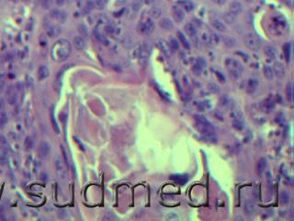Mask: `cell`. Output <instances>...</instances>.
<instances>
[{"mask_svg": "<svg viewBox=\"0 0 294 221\" xmlns=\"http://www.w3.org/2000/svg\"><path fill=\"white\" fill-rule=\"evenodd\" d=\"M266 168H267V159L265 158H260L257 165V173L262 174L265 171Z\"/></svg>", "mask_w": 294, "mask_h": 221, "instance_id": "obj_22", "label": "cell"}, {"mask_svg": "<svg viewBox=\"0 0 294 221\" xmlns=\"http://www.w3.org/2000/svg\"><path fill=\"white\" fill-rule=\"evenodd\" d=\"M223 19H224L225 22H227L228 24H233V23L235 21L236 16L233 15V14L230 13V12H226V13L223 15Z\"/></svg>", "mask_w": 294, "mask_h": 221, "instance_id": "obj_31", "label": "cell"}, {"mask_svg": "<svg viewBox=\"0 0 294 221\" xmlns=\"http://www.w3.org/2000/svg\"><path fill=\"white\" fill-rule=\"evenodd\" d=\"M169 45L171 47V50H173V51H177L179 49V42L177 39H171Z\"/></svg>", "mask_w": 294, "mask_h": 221, "instance_id": "obj_35", "label": "cell"}, {"mask_svg": "<svg viewBox=\"0 0 294 221\" xmlns=\"http://www.w3.org/2000/svg\"><path fill=\"white\" fill-rule=\"evenodd\" d=\"M196 63H197V64L199 65V67H200L202 69L207 66V62H206V60H205L203 57H199V58L197 59Z\"/></svg>", "mask_w": 294, "mask_h": 221, "instance_id": "obj_40", "label": "cell"}, {"mask_svg": "<svg viewBox=\"0 0 294 221\" xmlns=\"http://www.w3.org/2000/svg\"><path fill=\"white\" fill-rule=\"evenodd\" d=\"M7 121H8L7 115L6 113H2L0 115V128H4L6 124H7Z\"/></svg>", "mask_w": 294, "mask_h": 221, "instance_id": "obj_37", "label": "cell"}, {"mask_svg": "<svg viewBox=\"0 0 294 221\" xmlns=\"http://www.w3.org/2000/svg\"><path fill=\"white\" fill-rule=\"evenodd\" d=\"M225 44H226V46H229V47H232V46H233V44H234V40H233L232 38H228V39H226L225 40Z\"/></svg>", "mask_w": 294, "mask_h": 221, "instance_id": "obj_48", "label": "cell"}, {"mask_svg": "<svg viewBox=\"0 0 294 221\" xmlns=\"http://www.w3.org/2000/svg\"><path fill=\"white\" fill-rule=\"evenodd\" d=\"M283 51H284L285 59H286V61L289 63L290 60H291V55H292V45H291L290 42L284 44V46H283Z\"/></svg>", "mask_w": 294, "mask_h": 221, "instance_id": "obj_26", "label": "cell"}, {"mask_svg": "<svg viewBox=\"0 0 294 221\" xmlns=\"http://www.w3.org/2000/svg\"><path fill=\"white\" fill-rule=\"evenodd\" d=\"M201 39H202L203 42L206 43V44H209V43L211 42V37H210V35H209L207 32H203V33H202Z\"/></svg>", "mask_w": 294, "mask_h": 221, "instance_id": "obj_44", "label": "cell"}, {"mask_svg": "<svg viewBox=\"0 0 294 221\" xmlns=\"http://www.w3.org/2000/svg\"><path fill=\"white\" fill-rule=\"evenodd\" d=\"M61 149H62V153H63V157H64V160H65V163L66 165H68V158H67V154L65 150V147L63 146H61Z\"/></svg>", "mask_w": 294, "mask_h": 221, "instance_id": "obj_47", "label": "cell"}, {"mask_svg": "<svg viewBox=\"0 0 294 221\" xmlns=\"http://www.w3.org/2000/svg\"><path fill=\"white\" fill-rule=\"evenodd\" d=\"M208 88H209V89H210L212 92H213V93H217V92L220 91V88H219L215 83H210Z\"/></svg>", "mask_w": 294, "mask_h": 221, "instance_id": "obj_39", "label": "cell"}, {"mask_svg": "<svg viewBox=\"0 0 294 221\" xmlns=\"http://www.w3.org/2000/svg\"><path fill=\"white\" fill-rule=\"evenodd\" d=\"M185 32L190 37L191 39L197 37V30L196 27L192 23H187L185 26Z\"/></svg>", "mask_w": 294, "mask_h": 221, "instance_id": "obj_16", "label": "cell"}, {"mask_svg": "<svg viewBox=\"0 0 294 221\" xmlns=\"http://www.w3.org/2000/svg\"><path fill=\"white\" fill-rule=\"evenodd\" d=\"M49 74H50L49 68L46 66H40L38 69V76H39V79L40 80L47 78L49 76Z\"/></svg>", "mask_w": 294, "mask_h": 221, "instance_id": "obj_19", "label": "cell"}, {"mask_svg": "<svg viewBox=\"0 0 294 221\" xmlns=\"http://www.w3.org/2000/svg\"><path fill=\"white\" fill-rule=\"evenodd\" d=\"M55 2L58 6H63L66 2V0H55Z\"/></svg>", "mask_w": 294, "mask_h": 221, "instance_id": "obj_53", "label": "cell"}, {"mask_svg": "<svg viewBox=\"0 0 294 221\" xmlns=\"http://www.w3.org/2000/svg\"><path fill=\"white\" fill-rule=\"evenodd\" d=\"M60 33H61V29H60L59 26H56V25L51 26L47 30V34H48L49 37L58 36Z\"/></svg>", "mask_w": 294, "mask_h": 221, "instance_id": "obj_21", "label": "cell"}, {"mask_svg": "<svg viewBox=\"0 0 294 221\" xmlns=\"http://www.w3.org/2000/svg\"><path fill=\"white\" fill-rule=\"evenodd\" d=\"M78 30H79V32L81 33V36L83 37V38L87 37L88 32H87V29H86V27L85 25H80L79 28H78Z\"/></svg>", "mask_w": 294, "mask_h": 221, "instance_id": "obj_38", "label": "cell"}, {"mask_svg": "<svg viewBox=\"0 0 294 221\" xmlns=\"http://www.w3.org/2000/svg\"><path fill=\"white\" fill-rule=\"evenodd\" d=\"M230 76L233 79V80H237L240 76H241V71L237 70V69H233V68H227Z\"/></svg>", "mask_w": 294, "mask_h": 221, "instance_id": "obj_32", "label": "cell"}, {"mask_svg": "<svg viewBox=\"0 0 294 221\" xmlns=\"http://www.w3.org/2000/svg\"><path fill=\"white\" fill-rule=\"evenodd\" d=\"M141 6H142V3H141L140 0H135V1L132 3V5L131 7H130V15H131L132 18L135 17V15L137 14V12H138V11L140 10V8H141Z\"/></svg>", "mask_w": 294, "mask_h": 221, "instance_id": "obj_17", "label": "cell"}, {"mask_svg": "<svg viewBox=\"0 0 294 221\" xmlns=\"http://www.w3.org/2000/svg\"><path fill=\"white\" fill-rule=\"evenodd\" d=\"M286 93H287V96L288 98L292 101V96H293V89H292V83H289L286 87Z\"/></svg>", "mask_w": 294, "mask_h": 221, "instance_id": "obj_36", "label": "cell"}, {"mask_svg": "<svg viewBox=\"0 0 294 221\" xmlns=\"http://www.w3.org/2000/svg\"><path fill=\"white\" fill-rule=\"evenodd\" d=\"M4 89H5V82L3 80H0V93L4 91Z\"/></svg>", "mask_w": 294, "mask_h": 221, "instance_id": "obj_52", "label": "cell"}, {"mask_svg": "<svg viewBox=\"0 0 294 221\" xmlns=\"http://www.w3.org/2000/svg\"><path fill=\"white\" fill-rule=\"evenodd\" d=\"M178 5L180 6V7L186 10L187 12H190L193 10L194 8V4L191 0H179L178 1Z\"/></svg>", "mask_w": 294, "mask_h": 221, "instance_id": "obj_14", "label": "cell"}, {"mask_svg": "<svg viewBox=\"0 0 294 221\" xmlns=\"http://www.w3.org/2000/svg\"><path fill=\"white\" fill-rule=\"evenodd\" d=\"M24 145H25V147H26L27 149L32 148V147H33V141H32V139L31 137H27L26 140H25Z\"/></svg>", "mask_w": 294, "mask_h": 221, "instance_id": "obj_43", "label": "cell"}, {"mask_svg": "<svg viewBox=\"0 0 294 221\" xmlns=\"http://www.w3.org/2000/svg\"><path fill=\"white\" fill-rule=\"evenodd\" d=\"M154 0H144V2L146 4V5H152L153 3Z\"/></svg>", "mask_w": 294, "mask_h": 221, "instance_id": "obj_56", "label": "cell"}, {"mask_svg": "<svg viewBox=\"0 0 294 221\" xmlns=\"http://www.w3.org/2000/svg\"><path fill=\"white\" fill-rule=\"evenodd\" d=\"M233 125L238 131H242L244 129V122L237 115H235V117H234V120L233 122Z\"/></svg>", "mask_w": 294, "mask_h": 221, "instance_id": "obj_27", "label": "cell"}, {"mask_svg": "<svg viewBox=\"0 0 294 221\" xmlns=\"http://www.w3.org/2000/svg\"><path fill=\"white\" fill-rule=\"evenodd\" d=\"M115 28L112 26V25H107V26H105V32L108 33V34H110V35H113L114 33H115Z\"/></svg>", "mask_w": 294, "mask_h": 221, "instance_id": "obj_42", "label": "cell"}, {"mask_svg": "<svg viewBox=\"0 0 294 221\" xmlns=\"http://www.w3.org/2000/svg\"><path fill=\"white\" fill-rule=\"evenodd\" d=\"M272 69H273L274 76H276L277 77L282 78V77L285 76V74H286L285 67L283 66V64H282L281 62H275V63L273 64Z\"/></svg>", "mask_w": 294, "mask_h": 221, "instance_id": "obj_4", "label": "cell"}, {"mask_svg": "<svg viewBox=\"0 0 294 221\" xmlns=\"http://www.w3.org/2000/svg\"><path fill=\"white\" fill-rule=\"evenodd\" d=\"M172 14L177 22H182L185 19V13L184 10L178 5H174L172 6Z\"/></svg>", "mask_w": 294, "mask_h": 221, "instance_id": "obj_5", "label": "cell"}, {"mask_svg": "<svg viewBox=\"0 0 294 221\" xmlns=\"http://www.w3.org/2000/svg\"><path fill=\"white\" fill-rule=\"evenodd\" d=\"M177 35H178V38L179 41L182 43V45H183L184 47H185L186 49H190V43H189V41H187V37L184 35L183 32H177Z\"/></svg>", "mask_w": 294, "mask_h": 221, "instance_id": "obj_25", "label": "cell"}, {"mask_svg": "<svg viewBox=\"0 0 294 221\" xmlns=\"http://www.w3.org/2000/svg\"><path fill=\"white\" fill-rule=\"evenodd\" d=\"M211 25L218 32H225L226 31V26L223 24V22H221L217 18L211 19Z\"/></svg>", "mask_w": 294, "mask_h": 221, "instance_id": "obj_12", "label": "cell"}, {"mask_svg": "<svg viewBox=\"0 0 294 221\" xmlns=\"http://www.w3.org/2000/svg\"><path fill=\"white\" fill-rule=\"evenodd\" d=\"M51 17L54 20H57L61 22H65L66 20V13L64 10L60 9H52L50 13Z\"/></svg>", "mask_w": 294, "mask_h": 221, "instance_id": "obj_7", "label": "cell"}, {"mask_svg": "<svg viewBox=\"0 0 294 221\" xmlns=\"http://www.w3.org/2000/svg\"><path fill=\"white\" fill-rule=\"evenodd\" d=\"M216 75L218 76V77H219L220 79L221 78V82H224V77H223V76H222V75H220L219 72H216Z\"/></svg>", "mask_w": 294, "mask_h": 221, "instance_id": "obj_55", "label": "cell"}, {"mask_svg": "<svg viewBox=\"0 0 294 221\" xmlns=\"http://www.w3.org/2000/svg\"><path fill=\"white\" fill-rule=\"evenodd\" d=\"M244 210H245V213L247 215V216H251L255 213L256 211V207H255V205L252 203V202H246L245 204V207H244Z\"/></svg>", "mask_w": 294, "mask_h": 221, "instance_id": "obj_23", "label": "cell"}, {"mask_svg": "<svg viewBox=\"0 0 294 221\" xmlns=\"http://www.w3.org/2000/svg\"><path fill=\"white\" fill-rule=\"evenodd\" d=\"M158 24H159L160 28H162V29H164V30H166V31H172V30L174 29V24H173V22H172L169 19H167V18H163V19H161V20H159Z\"/></svg>", "mask_w": 294, "mask_h": 221, "instance_id": "obj_10", "label": "cell"}, {"mask_svg": "<svg viewBox=\"0 0 294 221\" xmlns=\"http://www.w3.org/2000/svg\"><path fill=\"white\" fill-rule=\"evenodd\" d=\"M94 4H95V6H97L99 9H102L105 6V0H96Z\"/></svg>", "mask_w": 294, "mask_h": 221, "instance_id": "obj_46", "label": "cell"}, {"mask_svg": "<svg viewBox=\"0 0 294 221\" xmlns=\"http://www.w3.org/2000/svg\"><path fill=\"white\" fill-rule=\"evenodd\" d=\"M264 54L269 59H275L277 56V49L274 46L267 45L264 48Z\"/></svg>", "mask_w": 294, "mask_h": 221, "instance_id": "obj_11", "label": "cell"}, {"mask_svg": "<svg viewBox=\"0 0 294 221\" xmlns=\"http://www.w3.org/2000/svg\"><path fill=\"white\" fill-rule=\"evenodd\" d=\"M229 12L234 16H238L243 12V5L238 1H233L229 5Z\"/></svg>", "mask_w": 294, "mask_h": 221, "instance_id": "obj_6", "label": "cell"}, {"mask_svg": "<svg viewBox=\"0 0 294 221\" xmlns=\"http://www.w3.org/2000/svg\"><path fill=\"white\" fill-rule=\"evenodd\" d=\"M192 71L196 75H200V73L202 72V68L200 67H199V65L197 63H195L192 67Z\"/></svg>", "mask_w": 294, "mask_h": 221, "instance_id": "obj_41", "label": "cell"}, {"mask_svg": "<svg viewBox=\"0 0 294 221\" xmlns=\"http://www.w3.org/2000/svg\"><path fill=\"white\" fill-rule=\"evenodd\" d=\"M74 44L77 50H84L86 48V41L82 36H75L74 38Z\"/></svg>", "mask_w": 294, "mask_h": 221, "instance_id": "obj_15", "label": "cell"}, {"mask_svg": "<svg viewBox=\"0 0 294 221\" xmlns=\"http://www.w3.org/2000/svg\"><path fill=\"white\" fill-rule=\"evenodd\" d=\"M212 1L213 3L219 5V6H222V5L225 4V2H226V0H212Z\"/></svg>", "mask_w": 294, "mask_h": 221, "instance_id": "obj_51", "label": "cell"}, {"mask_svg": "<svg viewBox=\"0 0 294 221\" xmlns=\"http://www.w3.org/2000/svg\"><path fill=\"white\" fill-rule=\"evenodd\" d=\"M54 165H55V170L58 176L62 179H65L66 177V169H65V164L64 160L60 157H56L54 159Z\"/></svg>", "mask_w": 294, "mask_h": 221, "instance_id": "obj_3", "label": "cell"}, {"mask_svg": "<svg viewBox=\"0 0 294 221\" xmlns=\"http://www.w3.org/2000/svg\"><path fill=\"white\" fill-rule=\"evenodd\" d=\"M40 177H41V180H43V181H47V180H48V178H47V174H45V173H41Z\"/></svg>", "mask_w": 294, "mask_h": 221, "instance_id": "obj_54", "label": "cell"}, {"mask_svg": "<svg viewBox=\"0 0 294 221\" xmlns=\"http://www.w3.org/2000/svg\"><path fill=\"white\" fill-rule=\"evenodd\" d=\"M171 179L179 184H185L188 181V177L186 174H173L171 175Z\"/></svg>", "mask_w": 294, "mask_h": 221, "instance_id": "obj_18", "label": "cell"}, {"mask_svg": "<svg viewBox=\"0 0 294 221\" xmlns=\"http://www.w3.org/2000/svg\"><path fill=\"white\" fill-rule=\"evenodd\" d=\"M279 201L283 206H287L290 204L291 201V196L290 193L286 191H281L280 194H279Z\"/></svg>", "mask_w": 294, "mask_h": 221, "instance_id": "obj_20", "label": "cell"}, {"mask_svg": "<svg viewBox=\"0 0 294 221\" xmlns=\"http://www.w3.org/2000/svg\"><path fill=\"white\" fill-rule=\"evenodd\" d=\"M161 14H162V10H161V8L158 7V6L153 7V8L151 9V11H150V15H151V17H152L153 19H159L160 16H161Z\"/></svg>", "mask_w": 294, "mask_h": 221, "instance_id": "obj_30", "label": "cell"}, {"mask_svg": "<svg viewBox=\"0 0 294 221\" xmlns=\"http://www.w3.org/2000/svg\"><path fill=\"white\" fill-rule=\"evenodd\" d=\"M195 120H196V123H199V124H211V123L202 115H195Z\"/></svg>", "mask_w": 294, "mask_h": 221, "instance_id": "obj_34", "label": "cell"}, {"mask_svg": "<svg viewBox=\"0 0 294 221\" xmlns=\"http://www.w3.org/2000/svg\"><path fill=\"white\" fill-rule=\"evenodd\" d=\"M166 220H177V219H178V217L175 213H168L166 217Z\"/></svg>", "mask_w": 294, "mask_h": 221, "instance_id": "obj_45", "label": "cell"}, {"mask_svg": "<svg viewBox=\"0 0 294 221\" xmlns=\"http://www.w3.org/2000/svg\"><path fill=\"white\" fill-rule=\"evenodd\" d=\"M225 67H226V68H233V69H237L241 72L243 70L242 65L237 60L233 59V58H226L225 59Z\"/></svg>", "mask_w": 294, "mask_h": 221, "instance_id": "obj_8", "label": "cell"}, {"mask_svg": "<svg viewBox=\"0 0 294 221\" xmlns=\"http://www.w3.org/2000/svg\"><path fill=\"white\" fill-rule=\"evenodd\" d=\"M257 85H258V81L257 79H250L249 80V87L250 88L255 89V88H257Z\"/></svg>", "mask_w": 294, "mask_h": 221, "instance_id": "obj_50", "label": "cell"}, {"mask_svg": "<svg viewBox=\"0 0 294 221\" xmlns=\"http://www.w3.org/2000/svg\"><path fill=\"white\" fill-rule=\"evenodd\" d=\"M245 44L248 49L257 52L261 48L262 42L257 34L251 32V33L246 34L245 37Z\"/></svg>", "mask_w": 294, "mask_h": 221, "instance_id": "obj_2", "label": "cell"}, {"mask_svg": "<svg viewBox=\"0 0 294 221\" xmlns=\"http://www.w3.org/2000/svg\"><path fill=\"white\" fill-rule=\"evenodd\" d=\"M41 4L44 8H49L52 4V0H41Z\"/></svg>", "mask_w": 294, "mask_h": 221, "instance_id": "obj_49", "label": "cell"}, {"mask_svg": "<svg viewBox=\"0 0 294 221\" xmlns=\"http://www.w3.org/2000/svg\"><path fill=\"white\" fill-rule=\"evenodd\" d=\"M51 120H52V128H53V130L55 131L56 134H60V127H59V125H58V124H57V122H56V120H55V118H54V114H53L52 110H51Z\"/></svg>", "mask_w": 294, "mask_h": 221, "instance_id": "obj_33", "label": "cell"}, {"mask_svg": "<svg viewBox=\"0 0 294 221\" xmlns=\"http://www.w3.org/2000/svg\"><path fill=\"white\" fill-rule=\"evenodd\" d=\"M51 152V146L48 142H41L39 147V154L41 158H47Z\"/></svg>", "mask_w": 294, "mask_h": 221, "instance_id": "obj_9", "label": "cell"}, {"mask_svg": "<svg viewBox=\"0 0 294 221\" xmlns=\"http://www.w3.org/2000/svg\"><path fill=\"white\" fill-rule=\"evenodd\" d=\"M1 108H2V103H1V102H0V110H1Z\"/></svg>", "mask_w": 294, "mask_h": 221, "instance_id": "obj_58", "label": "cell"}, {"mask_svg": "<svg viewBox=\"0 0 294 221\" xmlns=\"http://www.w3.org/2000/svg\"><path fill=\"white\" fill-rule=\"evenodd\" d=\"M157 45H158V47L160 48V50H161V51H162L165 54L169 55V54H170V50H171V47H170L169 43H168L166 41L160 39V40L157 41Z\"/></svg>", "mask_w": 294, "mask_h": 221, "instance_id": "obj_13", "label": "cell"}, {"mask_svg": "<svg viewBox=\"0 0 294 221\" xmlns=\"http://www.w3.org/2000/svg\"><path fill=\"white\" fill-rule=\"evenodd\" d=\"M263 73L264 76L267 79H272L274 77V73H273V69L271 67L269 66H265L263 68Z\"/></svg>", "mask_w": 294, "mask_h": 221, "instance_id": "obj_29", "label": "cell"}, {"mask_svg": "<svg viewBox=\"0 0 294 221\" xmlns=\"http://www.w3.org/2000/svg\"><path fill=\"white\" fill-rule=\"evenodd\" d=\"M245 2H246V3H253L254 2V0H244Z\"/></svg>", "mask_w": 294, "mask_h": 221, "instance_id": "obj_57", "label": "cell"}, {"mask_svg": "<svg viewBox=\"0 0 294 221\" xmlns=\"http://www.w3.org/2000/svg\"><path fill=\"white\" fill-rule=\"evenodd\" d=\"M145 23V34H150L154 30V22L152 19H147Z\"/></svg>", "mask_w": 294, "mask_h": 221, "instance_id": "obj_24", "label": "cell"}, {"mask_svg": "<svg viewBox=\"0 0 294 221\" xmlns=\"http://www.w3.org/2000/svg\"><path fill=\"white\" fill-rule=\"evenodd\" d=\"M72 51V47L70 42L66 39H59L57 40L51 52V55L52 60L56 62H63L68 58Z\"/></svg>", "mask_w": 294, "mask_h": 221, "instance_id": "obj_1", "label": "cell"}, {"mask_svg": "<svg viewBox=\"0 0 294 221\" xmlns=\"http://www.w3.org/2000/svg\"><path fill=\"white\" fill-rule=\"evenodd\" d=\"M220 104L224 108H230L232 105V100L228 96L223 95L220 98Z\"/></svg>", "mask_w": 294, "mask_h": 221, "instance_id": "obj_28", "label": "cell"}]
</instances>
